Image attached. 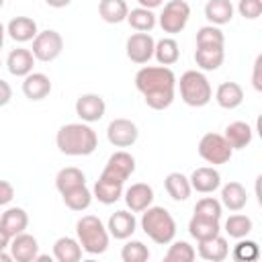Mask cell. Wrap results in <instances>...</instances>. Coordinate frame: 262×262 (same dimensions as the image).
Segmentation results:
<instances>
[{"mask_svg": "<svg viewBox=\"0 0 262 262\" xmlns=\"http://www.w3.org/2000/svg\"><path fill=\"white\" fill-rule=\"evenodd\" d=\"M205 18L209 20V25H215V27L231 23V18H233L231 0H209L205 4Z\"/></svg>", "mask_w": 262, "mask_h": 262, "instance_id": "obj_26", "label": "cell"}, {"mask_svg": "<svg viewBox=\"0 0 262 262\" xmlns=\"http://www.w3.org/2000/svg\"><path fill=\"white\" fill-rule=\"evenodd\" d=\"M106 139L115 147H131L139 139V129L131 119H113L106 127Z\"/></svg>", "mask_w": 262, "mask_h": 262, "instance_id": "obj_10", "label": "cell"}, {"mask_svg": "<svg viewBox=\"0 0 262 262\" xmlns=\"http://www.w3.org/2000/svg\"><path fill=\"white\" fill-rule=\"evenodd\" d=\"M225 59L223 47H196L194 51V63L201 72H215Z\"/></svg>", "mask_w": 262, "mask_h": 262, "instance_id": "obj_27", "label": "cell"}, {"mask_svg": "<svg viewBox=\"0 0 262 262\" xmlns=\"http://www.w3.org/2000/svg\"><path fill=\"white\" fill-rule=\"evenodd\" d=\"M2 4H4V0H0V8H2Z\"/></svg>", "mask_w": 262, "mask_h": 262, "instance_id": "obj_51", "label": "cell"}, {"mask_svg": "<svg viewBox=\"0 0 262 262\" xmlns=\"http://www.w3.org/2000/svg\"><path fill=\"white\" fill-rule=\"evenodd\" d=\"M164 188L166 192L170 194L172 201H186L192 192V186H190V180L188 176H184L182 172H170L166 178H164Z\"/></svg>", "mask_w": 262, "mask_h": 262, "instance_id": "obj_28", "label": "cell"}, {"mask_svg": "<svg viewBox=\"0 0 262 262\" xmlns=\"http://www.w3.org/2000/svg\"><path fill=\"white\" fill-rule=\"evenodd\" d=\"M76 115L84 121V123H96L104 117L106 113V102L100 94H94V92H88V94H80L78 100H76Z\"/></svg>", "mask_w": 262, "mask_h": 262, "instance_id": "obj_12", "label": "cell"}, {"mask_svg": "<svg viewBox=\"0 0 262 262\" xmlns=\"http://www.w3.org/2000/svg\"><path fill=\"white\" fill-rule=\"evenodd\" d=\"M49 92H51V80H49L47 74L31 72V74H27L23 78V94L29 100H33V102L43 100V98L49 96Z\"/></svg>", "mask_w": 262, "mask_h": 262, "instance_id": "obj_17", "label": "cell"}, {"mask_svg": "<svg viewBox=\"0 0 262 262\" xmlns=\"http://www.w3.org/2000/svg\"><path fill=\"white\" fill-rule=\"evenodd\" d=\"M86 184V174L76 168V166H68V168H61L57 174H55V188L59 194L76 188V186H82Z\"/></svg>", "mask_w": 262, "mask_h": 262, "instance_id": "obj_33", "label": "cell"}, {"mask_svg": "<svg viewBox=\"0 0 262 262\" xmlns=\"http://www.w3.org/2000/svg\"><path fill=\"white\" fill-rule=\"evenodd\" d=\"M76 239L82 246V252L96 256L104 254L108 248V229L96 215H82L76 221Z\"/></svg>", "mask_w": 262, "mask_h": 262, "instance_id": "obj_4", "label": "cell"}, {"mask_svg": "<svg viewBox=\"0 0 262 262\" xmlns=\"http://www.w3.org/2000/svg\"><path fill=\"white\" fill-rule=\"evenodd\" d=\"M196 244H199V248H196L199 256L203 260H207V262H221V260H225L229 256V244L221 233L211 237V239L196 242Z\"/></svg>", "mask_w": 262, "mask_h": 262, "instance_id": "obj_21", "label": "cell"}, {"mask_svg": "<svg viewBox=\"0 0 262 262\" xmlns=\"http://www.w3.org/2000/svg\"><path fill=\"white\" fill-rule=\"evenodd\" d=\"M223 137H225V141L229 143V147L235 151V149H244V147H248V145L252 143L254 131H252V127H250L248 123H244V121H233V123H229V125L225 127Z\"/></svg>", "mask_w": 262, "mask_h": 262, "instance_id": "obj_22", "label": "cell"}, {"mask_svg": "<svg viewBox=\"0 0 262 262\" xmlns=\"http://www.w3.org/2000/svg\"><path fill=\"white\" fill-rule=\"evenodd\" d=\"M141 229L143 233L158 246H168L176 237V221L172 213L164 207L149 205L145 211H141Z\"/></svg>", "mask_w": 262, "mask_h": 262, "instance_id": "obj_3", "label": "cell"}, {"mask_svg": "<svg viewBox=\"0 0 262 262\" xmlns=\"http://www.w3.org/2000/svg\"><path fill=\"white\" fill-rule=\"evenodd\" d=\"M221 213H223V205H221V201H217L213 196H203L194 205V215H201V217L221 219Z\"/></svg>", "mask_w": 262, "mask_h": 262, "instance_id": "obj_41", "label": "cell"}, {"mask_svg": "<svg viewBox=\"0 0 262 262\" xmlns=\"http://www.w3.org/2000/svg\"><path fill=\"white\" fill-rule=\"evenodd\" d=\"M154 57L160 66H174L180 59V47L176 43V39L172 37H164L160 41H156L154 45Z\"/></svg>", "mask_w": 262, "mask_h": 262, "instance_id": "obj_31", "label": "cell"}, {"mask_svg": "<svg viewBox=\"0 0 262 262\" xmlns=\"http://www.w3.org/2000/svg\"><path fill=\"white\" fill-rule=\"evenodd\" d=\"M8 248H10L12 260H16V262H35V258L39 254V242H37V237L31 235V233H27V231L10 237Z\"/></svg>", "mask_w": 262, "mask_h": 262, "instance_id": "obj_14", "label": "cell"}, {"mask_svg": "<svg viewBox=\"0 0 262 262\" xmlns=\"http://www.w3.org/2000/svg\"><path fill=\"white\" fill-rule=\"evenodd\" d=\"M10 260H12V256L6 250H0V262H10Z\"/></svg>", "mask_w": 262, "mask_h": 262, "instance_id": "obj_49", "label": "cell"}, {"mask_svg": "<svg viewBox=\"0 0 262 262\" xmlns=\"http://www.w3.org/2000/svg\"><path fill=\"white\" fill-rule=\"evenodd\" d=\"M0 215H2V213H0Z\"/></svg>", "mask_w": 262, "mask_h": 262, "instance_id": "obj_53", "label": "cell"}, {"mask_svg": "<svg viewBox=\"0 0 262 262\" xmlns=\"http://www.w3.org/2000/svg\"><path fill=\"white\" fill-rule=\"evenodd\" d=\"M252 227H254L252 219H250L248 215L237 213V211H235L233 215H229L227 221H225V233H227L229 237H233V239L246 237V235L252 231Z\"/></svg>", "mask_w": 262, "mask_h": 262, "instance_id": "obj_36", "label": "cell"}, {"mask_svg": "<svg viewBox=\"0 0 262 262\" xmlns=\"http://www.w3.org/2000/svg\"><path fill=\"white\" fill-rule=\"evenodd\" d=\"M47 2V6H51V8H66L72 0H45Z\"/></svg>", "mask_w": 262, "mask_h": 262, "instance_id": "obj_47", "label": "cell"}, {"mask_svg": "<svg viewBox=\"0 0 262 262\" xmlns=\"http://www.w3.org/2000/svg\"><path fill=\"white\" fill-rule=\"evenodd\" d=\"M149 258V250L139 239H129L121 248V260L123 262H145Z\"/></svg>", "mask_w": 262, "mask_h": 262, "instance_id": "obj_39", "label": "cell"}, {"mask_svg": "<svg viewBox=\"0 0 262 262\" xmlns=\"http://www.w3.org/2000/svg\"><path fill=\"white\" fill-rule=\"evenodd\" d=\"M260 66H262V55L256 57L254 61V74H252V84L256 90H262V80H260Z\"/></svg>", "mask_w": 262, "mask_h": 262, "instance_id": "obj_45", "label": "cell"}, {"mask_svg": "<svg viewBox=\"0 0 262 262\" xmlns=\"http://www.w3.org/2000/svg\"><path fill=\"white\" fill-rule=\"evenodd\" d=\"M27 227H29V215L23 207H8L0 215V229L8 237H14V235L23 233Z\"/></svg>", "mask_w": 262, "mask_h": 262, "instance_id": "obj_18", "label": "cell"}, {"mask_svg": "<svg viewBox=\"0 0 262 262\" xmlns=\"http://www.w3.org/2000/svg\"><path fill=\"white\" fill-rule=\"evenodd\" d=\"M225 35L215 25H205L196 31V47H223Z\"/></svg>", "mask_w": 262, "mask_h": 262, "instance_id": "obj_37", "label": "cell"}, {"mask_svg": "<svg viewBox=\"0 0 262 262\" xmlns=\"http://www.w3.org/2000/svg\"><path fill=\"white\" fill-rule=\"evenodd\" d=\"M188 233H190V237H194L196 242L211 239V237H215V235L221 233L219 219H209V217L192 215L190 221H188Z\"/></svg>", "mask_w": 262, "mask_h": 262, "instance_id": "obj_24", "label": "cell"}, {"mask_svg": "<svg viewBox=\"0 0 262 262\" xmlns=\"http://www.w3.org/2000/svg\"><path fill=\"white\" fill-rule=\"evenodd\" d=\"M14 199V186L8 180H0V207L10 205Z\"/></svg>", "mask_w": 262, "mask_h": 262, "instance_id": "obj_43", "label": "cell"}, {"mask_svg": "<svg viewBox=\"0 0 262 262\" xmlns=\"http://www.w3.org/2000/svg\"><path fill=\"white\" fill-rule=\"evenodd\" d=\"M0 66H2V59H0Z\"/></svg>", "mask_w": 262, "mask_h": 262, "instance_id": "obj_52", "label": "cell"}, {"mask_svg": "<svg viewBox=\"0 0 262 262\" xmlns=\"http://www.w3.org/2000/svg\"><path fill=\"white\" fill-rule=\"evenodd\" d=\"M237 12H239V16H244L248 20H256L262 14V0H239Z\"/></svg>", "mask_w": 262, "mask_h": 262, "instance_id": "obj_42", "label": "cell"}, {"mask_svg": "<svg viewBox=\"0 0 262 262\" xmlns=\"http://www.w3.org/2000/svg\"><path fill=\"white\" fill-rule=\"evenodd\" d=\"M133 172H135V158H133L129 151L119 149V151H115V154L108 156L106 166H104V170L100 172L98 178L125 184V180H129V176H131Z\"/></svg>", "mask_w": 262, "mask_h": 262, "instance_id": "obj_9", "label": "cell"}, {"mask_svg": "<svg viewBox=\"0 0 262 262\" xmlns=\"http://www.w3.org/2000/svg\"><path fill=\"white\" fill-rule=\"evenodd\" d=\"M106 229H108V235H113L115 239H129L137 229V219L131 211L119 209L108 217Z\"/></svg>", "mask_w": 262, "mask_h": 262, "instance_id": "obj_16", "label": "cell"}, {"mask_svg": "<svg viewBox=\"0 0 262 262\" xmlns=\"http://www.w3.org/2000/svg\"><path fill=\"white\" fill-rule=\"evenodd\" d=\"M125 20L129 23V27H131L135 33H149V31L158 25V16L154 14V10L143 8V6H137V8L129 10Z\"/></svg>", "mask_w": 262, "mask_h": 262, "instance_id": "obj_30", "label": "cell"}, {"mask_svg": "<svg viewBox=\"0 0 262 262\" xmlns=\"http://www.w3.org/2000/svg\"><path fill=\"white\" fill-rule=\"evenodd\" d=\"M55 145L63 156H90L98 147L96 131L88 123H66L55 133Z\"/></svg>", "mask_w": 262, "mask_h": 262, "instance_id": "obj_2", "label": "cell"}, {"mask_svg": "<svg viewBox=\"0 0 262 262\" xmlns=\"http://www.w3.org/2000/svg\"><path fill=\"white\" fill-rule=\"evenodd\" d=\"M231 256L239 262H252V260H258L260 258V246L254 242V239H244L239 237V242L233 246V252Z\"/></svg>", "mask_w": 262, "mask_h": 262, "instance_id": "obj_40", "label": "cell"}, {"mask_svg": "<svg viewBox=\"0 0 262 262\" xmlns=\"http://www.w3.org/2000/svg\"><path fill=\"white\" fill-rule=\"evenodd\" d=\"M8 244H10V237L0 229V250H6V248H8Z\"/></svg>", "mask_w": 262, "mask_h": 262, "instance_id": "obj_48", "label": "cell"}, {"mask_svg": "<svg viewBox=\"0 0 262 262\" xmlns=\"http://www.w3.org/2000/svg\"><path fill=\"white\" fill-rule=\"evenodd\" d=\"M123 199L131 213H141L154 203V188L145 182H135L123 190Z\"/></svg>", "mask_w": 262, "mask_h": 262, "instance_id": "obj_15", "label": "cell"}, {"mask_svg": "<svg viewBox=\"0 0 262 262\" xmlns=\"http://www.w3.org/2000/svg\"><path fill=\"white\" fill-rule=\"evenodd\" d=\"M190 18V6L186 0H170L164 4L160 16H158V25L162 27L164 33L176 35L180 31H184V27L188 25Z\"/></svg>", "mask_w": 262, "mask_h": 262, "instance_id": "obj_7", "label": "cell"}, {"mask_svg": "<svg viewBox=\"0 0 262 262\" xmlns=\"http://www.w3.org/2000/svg\"><path fill=\"white\" fill-rule=\"evenodd\" d=\"M215 100L221 108L233 111L244 102V88L237 82H223L215 90Z\"/></svg>", "mask_w": 262, "mask_h": 262, "instance_id": "obj_23", "label": "cell"}, {"mask_svg": "<svg viewBox=\"0 0 262 262\" xmlns=\"http://www.w3.org/2000/svg\"><path fill=\"white\" fill-rule=\"evenodd\" d=\"M35 59L49 63L53 59H57L63 51V37L55 31V29H45L39 31L37 37L33 39V47H31Z\"/></svg>", "mask_w": 262, "mask_h": 262, "instance_id": "obj_8", "label": "cell"}, {"mask_svg": "<svg viewBox=\"0 0 262 262\" xmlns=\"http://www.w3.org/2000/svg\"><path fill=\"white\" fill-rule=\"evenodd\" d=\"M129 6L125 0H100L98 2V14L108 25H119L127 18Z\"/></svg>", "mask_w": 262, "mask_h": 262, "instance_id": "obj_32", "label": "cell"}, {"mask_svg": "<svg viewBox=\"0 0 262 262\" xmlns=\"http://www.w3.org/2000/svg\"><path fill=\"white\" fill-rule=\"evenodd\" d=\"M137 2H139V6L149 8V10H154V8H158V6L164 4V0H137Z\"/></svg>", "mask_w": 262, "mask_h": 262, "instance_id": "obj_46", "label": "cell"}, {"mask_svg": "<svg viewBox=\"0 0 262 262\" xmlns=\"http://www.w3.org/2000/svg\"><path fill=\"white\" fill-rule=\"evenodd\" d=\"M53 258L57 262H78L82 258V246L76 237L61 235L53 244Z\"/></svg>", "mask_w": 262, "mask_h": 262, "instance_id": "obj_29", "label": "cell"}, {"mask_svg": "<svg viewBox=\"0 0 262 262\" xmlns=\"http://www.w3.org/2000/svg\"><path fill=\"white\" fill-rule=\"evenodd\" d=\"M172 246L168 248V252H166V256H164V260L166 262H192L194 258H196V250L188 244V242H182V239H178V242H170Z\"/></svg>", "mask_w": 262, "mask_h": 262, "instance_id": "obj_38", "label": "cell"}, {"mask_svg": "<svg viewBox=\"0 0 262 262\" xmlns=\"http://www.w3.org/2000/svg\"><path fill=\"white\" fill-rule=\"evenodd\" d=\"M61 199H63L68 209H72V211H86L90 207V203H92V190L86 184H82V186H76V188L63 192Z\"/></svg>", "mask_w": 262, "mask_h": 262, "instance_id": "obj_35", "label": "cell"}, {"mask_svg": "<svg viewBox=\"0 0 262 262\" xmlns=\"http://www.w3.org/2000/svg\"><path fill=\"white\" fill-rule=\"evenodd\" d=\"M10 98H12V88H10V84L0 78V106H6V104L10 102Z\"/></svg>", "mask_w": 262, "mask_h": 262, "instance_id": "obj_44", "label": "cell"}, {"mask_svg": "<svg viewBox=\"0 0 262 262\" xmlns=\"http://www.w3.org/2000/svg\"><path fill=\"white\" fill-rule=\"evenodd\" d=\"M199 156L211 164V166H221V164H227L233 156V149L229 147V143L225 141V137L221 133H205L199 141Z\"/></svg>", "mask_w": 262, "mask_h": 262, "instance_id": "obj_6", "label": "cell"}, {"mask_svg": "<svg viewBox=\"0 0 262 262\" xmlns=\"http://www.w3.org/2000/svg\"><path fill=\"white\" fill-rule=\"evenodd\" d=\"M6 33L12 41L16 43H27V41H33L39 33L37 29V23L31 18V16H14L8 25H6Z\"/></svg>", "mask_w": 262, "mask_h": 262, "instance_id": "obj_20", "label": "cell"}, {"mask_svg": "<svg viewBox=\"0 0 262 262\" xmlns=\"http://www.w3.org/2000/svg\"><path fill=\"white\" fill-rule=\"evenodd\" d=\"M221 205L229 211H242L248 205V192L244 188V184L231 180L227 184L221 186Z\"/></svg>", "mask_w": 262, "mask_h": 262, "instance_id": "obj_25", "label": "cell"}, {"mask_svg": "<svg viewBox=\"0 0 262 262\" xmlns=\"http://www.w3.org/2000/svg\"><path fill=\"white\" fill-rule=\"evenodd\" d=\"M154 45L156 39L149 33H133L125 43V53L133 63L143 66L154 57Z\"/></svg>", "mask_w": 262, "mask_h": 262, "instance_id": "obj_11", "label": "cell"}, {"mask_svg": "<svg viewBox=\"0 0 262 262\" xmlns=\"http://www.w3.org/2000/svg\"><path fill=\"white\" fill-rule=\"evenodd\" d=\"M4 37H6V27L0 23V49H2V45H4Z\"/></svg>", "mask_w": 262, "mask_h": 262, "instance_id": "obj_50", "label": "cell"}, {"mask_svg": "<svg viewBox=\"0 0 262 262\" xmlns=\"http://www.w3.org/2000/svg\"><path fill=\"white\" fill-rule=\"evenodd\" d=\"M135 88L154 111H166L176 96V76L168 66H143L135 74Z\"/></svg>", "mask_w": 262, "mask_h": 262, "instance_id": "obj_1", "label": "cell"}, {"mask_svg": "<svg viewBox=\"0 0 262 262\" xmlns=\"http://www.w3.org/2000/svg\"><path fill=\"white\" fill-rule=\"evenodd\" d=\"M33 66H35V55H33L31 49H25V47L12 49L6 57V68L16 78H25L27 74H31Z\"/></svg>", "mask_w": 262, "mask_h": 262, "instance_id": "obj_19", "label": "cell"}, {"mask_svg": "<svg viewBox=\"0 0 262 262\" xmlns=\"http://www.w3.org/2000/svg\"><path fill=\"white\" fill-rule=\"evenodd\" d=\"M123 186H125V184L98 178V180L94 182L92 196H94L98 203H102V205H113V203H117V201L123 196V190H125Z\"/></svg>", "mask_w": 262, "mask_h": 262, "instance_id": "obj_34", "label": "cell"}, {"mask_svg": "<svg viewBox=\"0 0 262 262\" xmlns=\"http://www.w3.org/2000/svg\"><path fill=\"white\" fill-rule=\"evenodd\" d=\"M192 190L201 192V194H211L221 186V174L215 166H201L194 168L192 174L188 176Z\"/></svg>", "mask_w": 262, "mask_h": 262, "instance_id": "obj_13", "label": "cell"}, {"mask_svg": "<svg viewBox=\"0 0 262 262\" xmlns=\"http://www.w3.org/2000/svg\"><path fill=\"white\" fill-rule=\"evenodd\" d=\"M176 86L180 88L182 102L192 108L207 106L213 98V88L201 70H186L180 80H176Z\"/></svg>", "mask_w": 262, "mask_h": 262, "instance_id": "obj_5", "label": "cell"}]
</instances>
